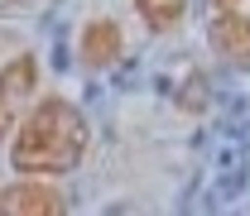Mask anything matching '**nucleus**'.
<instances>
[{"label":"nucleus","instance_id":"1","mask_svg":"<svg viewBox=\"0 0 250 216\" xmlns=\"http://www.w3.org/2000/svg\"><path fill=\"white\" fill-rule=\"evenodd\" d=\"M87 139H92L87 116L72 101L48 96V101H39L29 116H24L15 144H10V163H15V173L58 178V173H72L87 158Z\"/></svg>","mask_w":250,"mask_h":216},{"label":"nucleus","instance_id":"2","mask_svg":"<svg viewBox=\"0 0 250 216\" xmlns=\"http://www.w3.org/2000/svg\"><path fill=\"white\" fill-rule=\"evenodd\" d=\"M34 87H39V58L34 53H20L15 62L0 67V139L10 135V125L34 96Z\"/></svg>","mask_w":250,"mask_h":216},{"label":"nucleus","instance_id":"3","mask_svg":"<svg viewBox=\"0 0 250 216\" xmlns=\"http://www.w3.org/2000/svg\"><path fill=\"white\" fill-rule=\"evenodd\" d=\"M207 43L221 62L231 67H250V20L236 5H221V15L207 24Z\"/></svg>","mask_w":250,"mask_h":216},{"label":"nucleus","instance_id":"4","mask_svg":"<svg viewBox=\"0 0 250 216\" xmlns=\"http://www.w3.org/2000/svg\"><path fill=\"white\" fill-rule=\"evenodd\" d=\"M0 216H62V197L43 183H15L0 192Z\"/></svg>","mask_w":250,"mask_h":216},{"label":"nucleus","instance_id":"5","mask_svg":"<svg viewBox=\"0 0 250 216\" xmlns=\"http://www.w3.org/2000/svg\"><path fill=\"white\" fill-rule=\"evenodd\" d=\"M121 48H125V39H121V29L111 20H92L82 29V43H77L82 67H111V62L121 58Z\"/></svg>","mask_w":250,"mask_h":216},{"label":"nucleus","instance_id":"6","mask_svg":"<svg viewBox=\"0 0 250 216\" xmlns=\"http://www.w3.org/2000/svg\"><path fill=\"white\" fill-rule=\"evenodd\" d=\"M135 10H140V20L154 34H164V29H173V24L183 20L188 0H135Z\"/></svg>","mask_w":250,"mask_h":216},{"label":"nucleus","instance_id":"7","mask_svg":"<svg viewBox=\"0 0 250 216\" xmlns=\"http://www.w3.org/2000/svg\"><path fill=\"white\" fill-rule=\"evenodd\" d=\"M178 106H183V111H202V106H207V82H202L197 72L188 77V87L178 92Z\"/></svg>","mask_w":250,"mask_h":216},{"label":"nucleus","instance_id":"8","mask_svg":"<svg viewBox=\"0 0 250 216\" xmlns=\"http://www.w3.org/2000/svg\"><path fill=\"white\" fill-rule=\"evenodd\" d=\"M5 5H24V0H0V10H5Z\"/></svg>","mask_w":250,"mask_h":216},{"label":"nucleus","instance_id":"9","mask_svg":"<svg viewBox=\"0 0 250 216\" xmlns=\"http://www.w3.org/2000/svg\"><path fill=\"white\" fill-rule=\"evenodd\" d=\"M217 5H241V0H217Z\"/></svg>","mask_w":250,"mask_h":216}]
</instances>
